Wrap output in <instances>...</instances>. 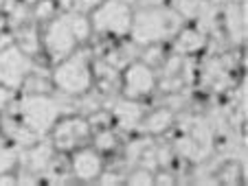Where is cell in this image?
I'll list each match as a JSON object with an SVG mask.
<instances>
[{"instance_id":"1","label":"cell","mask_w":248,"mask_h":186,"mask_svg":"<svg viewBox=\"0 0 248 186\" xmlns=\"http://www.w3.org/2000/svg\"><path fill=\"white\" fill-rule=\"evenodd\" d=\"M183 29V18L173 9L165 7H143L132 15V40L134 44L147 46V44H158L163 40H169L171 35Z\"/></svg>"},{"instance_id":"2","label":"cell","mask_w":248,"mask_h":186,"mask_svg":"<svg viewBox=\"0 0 248 186\" xmlns=\"http://www.w3.org/2000/svg\"><path fill=\"white\" fill-rule=\"evenodd\" d=\"M93 24L88 22L84 14L70 11L60 18H53L46 27V35H44V46L51 59H66L70 53L75 51L77 42L86 40L90 35Z\"/></svg>"},{"instance_id":"3","label":"cell","mask_w":248,"mask_h":186,"mask_svg":"<svg viewBox=\"0 0 248 186\" xmlns=\"http://www.w3.org/2000/svg\"><path fill=\"white\" fill-rule=\"evenodd\" d=\"M60 112H62V105L57 99L48 97V94H27L22 101H18L14 105L11 114L24 127H29L35 136L44 138L57 123Z\"/></svg>"},{"instance_id":"4","label":"cell","mask_w":248,"mask_h":186,"mask_svg":"<svg viewBox=\"0 0 248 186\" xmlns=\"http://www.w3.org/2000/svg\"><path fill=\"white\" fill-rule=\"evenodd\" d=\"M53 84L62 92L77 97L90 90L93 86V66H90V51H73L51 74Z\"/></svg>"},{"instance_id":"5","label":"cell","mask_w":248,"mask_h":186,"mask_svg":"<svg viewBox=\"0 0 248 186\" xmlns=\"http://www.w3.org/2000/svg\"><path fill=\"white\" fill-rule=\"evenodd\" d=\"M183 134L173 140V151L191 162H202L211 156L213 149V129L209 121L200 116H189L180 125Z\"/></svg>"},{"instance_id":"6","label":"cell","mask_w":248,"mask_h":186,"mask_svg":"<svg viewBox=\"0 0 248 186\" xmlns=\"http://www.w3.org/2000/svg\"><path fill=\"white\" fill-rule=\"evenodd\" d=\"M132 9L123 0H103L93 11V29L99 33L127 35L132 29Z\"/></svg>"},{"instance_id":"7","label":"cell","mask_w":248,"mask_h":186,"mask_svg":"<svg viewBox=\"0 0 248 186\" xmlns=\"http://www.w3.org/2000/svg\"><path fill=\"white\" fill-rule=\"evenodd\" d=\"M33 70V61L27 53L9 44L0 51V84L9 90H18L24 84L27 74Z\"/></svg>"},{"instance_id":"8","label":"cell","mask_w":248,"mask_h":186,"mask_svg":"<svg viewBox=\"0 0 248 186\" xmlns=\"http://www.w3.org/2000/svg\"><path fill=\"white\" fill-rule=\"evenodd\" d=\"M90 138V123L86 118H66V121L57 123L53 129V147L60 151H70L84 144Z\"/></svg>"},{"instance_id":"9","label":"cell","mask_w":248,"mask_h":186,"mask_svg":"<svg viewBox=\"0 0 248 186\" xmlns=\"http://www.w3.org/2000/svg\"><path fill=\"white\" fill-rule=\"evenodd\" d=\"M193 61L187 59L185 55H176L173 53L167 59L163 72H160V88L165 92H180L193 81Z\"/></svg>"},{"instance_id":"10","label":"cell","mask_w":248,"mask_h":186,"mask_svg":"<svg viewBox=\"0 0 248 186\" xmlns=\"http://www.w3.org/2000/svg\"><path fill=\"white\" fill-rule=\"evenodd\" d=\"M154 84H156V77L150 66H145L143 61H134V64H130L125 70L123 94H125L127 99H140L152 92Z\"/></svg>"},{"instance_id":"11","label":"cell","mask_w":248,"mask_h":186,"mask_svg":"<svg viewBox=\"0 0 248 186\" xmlns=\"http://www.w3.org/2000/svg\"><path fill=\"white\" fill-rule=\"evenodd\" d=\"M18 162H22L31 173H44L53 162V143L38 140L31 147H24L22 154H18Z\"/></svg>"},{"instance_id":"12","label":"cell","mask_w":248,"mask_h":186,"mask_svg":"<svg viewBox=\"0 0 248 186\" xmlns=\"http://www.w3.org/2000/svg\"><path fill=\"white\" fill-rule=\"evenodd\" d=\"M229 57H211L202 68V86L213 90H224L231 84Z\"/></svg>"},{"instance_id":"13","label":"cell","mask_w":248,"mask_h":186,"mask_svg":"<svg viewBox=\"0 0 248 186\" xmlns=\"http://www.w3.org/2000/svg\"><path fill=\"white\" fill-rule=\"evenodd\" d=\"M73 173L79 180H94L97 175H101V158L94 154L93 149H81L73 156Z\"/></svg>"},{"instance_id":"14","label":"cell","mask_w":248,"mask_h":186,"mask_svg":"<svg viewBox=\"0 0 248 186\" xmlns=\"http://www.w3.org/2000/svg\"><path fill=\"white\" fill-rule=\"evenodd\" d=\"M222 22L229 33V40L233 44L244 42V33H246V24H244V7L239 2H229L222 14Z\"/></svg>"},{"instance_id":"15","label":"cell","mask_w":248,"mask_h":186,"mask_svg":"<svg viewBox=\"0 0 248 186\" xmlns=\"http://www.w3.org/2000/svg\"><path fill=\"white\" fill-rule=\"evenodd\" d=\"M0 127H2L5 136H9V138L14 140L18 147H31L33 143L42 140L40 136L33 134L29 127H24L22 123H20L18 118L14 116V114H7V116H2V123H0Z\"/></svg>"},{"instance_id":"16","label":"cell","mask_w":248,"mask_h":186,"mask_svg":"<svg viewBox=\"0 0 248 186\" xmlns=\"http://www.w3.org/2000/svg\"><path fill=\"white\" fill-rule=\"evenodd\" d=\"M114 118L123 131H132L143 121V105L134 101H119L114 105Z\"/></svg>"},{"instance_id":"17","label":"cell","mask_w":248,"mask_h":186,"mask_svg":"<svg viewBox=\"0 0 248 186\" xmlns=\"http://www.w3.org/2000/svg\"><path fill=\"white\" fill-rule=\"evenodd\" d=\"M206 46V35L198 29H187L178 35V40L173 42V51L176 55H193V53L202 51Z\"/></svg>"},{"instance_id":"18","label":"cell","mask_w":248,"mask_h":186,"mask_svg":"<svg viewBox=\"0 0 248 186\" xmlns=\"http://www.w3.org/2000/svg\"><path fill=\"white\" fill-rule=\"evenodd\" d=\"M171 123H173V112H171V107H160V110H156V112H152L150 116L143 121V125H139V127H143V131H147V134H163V131H167L169 127H171Z\"/></svg>"},{"instance_id":"19","label":"cell","mask_w":248,"mask_h":186,"mask_svg":"<svg viewBox=\"0 0 248 186\" xmlns=\"http://www.w3.org/2000/svg\"><path fill=\"white\" fill-rule=\"evenodd\" d=\"M24 90H27L29 94H46L48 90L53 88V79L48 77V74H44L40 68H35V72H29L27 79H24Z\"/></svg>"},{"instance_id":"20","label":"cell","mask_w":248,"mask_h":186,"mask_svg":"<svg viewBox=\"0 0 248 186\" xmlns=\"http://www.w3.org/2000/svg\"><path fill=\"white\" fill-rule=\"evenodd\" d=\"M16 42H18V48L22 53H27L29 57L33 55V53H38L40 48V42H38V31H35V27H20L18 33H16Z\"/></svg>"},{"instance_id":"21","label":"cell","mask_w":248,"mask_h":186,"mask_svg":"<svg viewBox=\"0 0 248 186\" xmlns=\"http://www.w3.org/2000/svg\"><path fill=\"white\" fill-rule=\"evenodd\" d=\"M97 77H99V86H101V90H112V86H117L119 81V70L112 68L110 64H106V61H99L97 66Z\"/></svg>"},{"instance_id":"22","label":"cell","mask_w":248,"mask_h":186,"mask_svg":"<svg viewBox=\"0 0 248 186\" xmlns=\"http://www.w3.org/2000/svg\"><path fill=\"white\" fill-rule=\"evenodd\" d=\"M132 57H134L132 48H117V51L108 53L103 61H106V64H110L112 68H117V70H123V66H130Z\"/></svg>"},{"instance_id":"23","label":"cell","mask_w":248,"mask_h":186,"mask_svg":"<svg viewBox=\"0 0 248 186\" xmlns=\"http://www.w3.org/2000/svg\"><path fill=\"white\" fill-rule=\"evenodd\" d=\"M204 5V0H173L176 14H180V18H196L200 7Z\"/></svg>"},{"instance_id":"24","label":"cell","mask_w":248,"mask_h":186,"mask_svg":"<svg viewBox=\"0 0 248 186\" xmlns=\"http://www.w3.org/2000/svg\"><path fill=\"white\" fill-rule=\"evenodd\" d=\"M44 173H48V182H51V184H66L70 177V173L64 169V164L57 162L55 158H53V162L48 164V169Z\"/></svg>"},{"instance_id":"25","label":"cell","mask_w":248,"mask_h":186,"mask_svg":"<svg viewBox=\"0 0 248 186\" xmlns=\"http://www.w3.org/2000/svg\"><path fill=\"white\" fill-rule=\"evenodd\" d=\"M18 164V151L0 143V173H9Z\"/></svg>"},{"instance_id":"26","label":"cell","mask_w":248,"mask_h":186,"mask_svg":"<svg viewBox=\"0 0 248 186\" xmlns=\"http://www.w3.org/2000/svg\"><path fill=\"white\" fill-rule=\"evenodd\" d=\"M127 184H134V186H139V184H143V186H150V184H154V177H152V171L150 169H136L134 173H132L130 177H127Z\"/></svg>"},{"instance_id":"27","label":"cell","mask_w":248,"mask_h":186,"mask_svg":"<svg viewBox=\"0 0 248 186\" xmlns=\"http://www.w3.org/2000/svg\"><path fill=\"white\" fill-rule=\"evenodd\" d=\"M94 144H97V149H101V151H110V149L117 147V136H114L112 131H99Z\"/></svg>"},{"instance_id":"28","label":"cell","mask_w":248,"mask_h":186,"mask_svg":"<svg viewBox=\"0 0 248 186\" xmlns=\"http://www.w3.org/2000/svg\"><path fill=\"white\" fill-rule=\"evenodd\" d=\"M9 14H11V22H14L16 27H22L24 20L29 18V7H27V2H20V0H18V2H16V7L9 11Z\"/></svg>"},{"instance_id":"29","label":"cell","mask_w":248,"mask_h":186,"mask_svg":"<svg viewBox=\"0 0 248 186\" xmlns=\"http://www.w3.org/2000/svg\"><path fill=\"white\" fill-rule=\"evenodd\" d=\"M147 51L145 53H140V57H143V64L145 66H156V64H160V61H163V51H160L158 46H152V44H147Z\"/></svg>"},{"instance_id":"30","label":"cell","mask_w":248,"mask_h":186,"mask_svg":"<svg viewBox=\"0 0 248 186\" xmlns=\"http://www.w3.org/2000/svg\"><path fill=\"white\" fill-rule=\"evenodd\" d=\"M33 18L35 20H48L53 18V2L51 0H40L35 9H33Z\"/></svg>"},{"instance_id":"31","label":"cell","mask_w":248,"mask_h":186,"mask_svg":"<svg viewBox=\"0 0 248 186\" xmlns=\"http://www.w3.org/2000/svg\"><path fill=\"white\" fill-rule=\"evenodd\" d=\"M147 143H150V138H140V140H136V143L127 144V160H130V162H136L139 154L143 151V147H145Z\"/></svg>"},{"instance_id":"32","label":"cell","mask_w":248,"mask_h":186,"mask_svg":"<svg viewBox=\"0 0 248 186\" xmlns=\"http://www.w3.org/2000/svg\"><path fill=\"white\" fill-rule=\"evenodd\" d=\"M9 101H11V90L0 84V110H5L9 105Z\"/></svg>"},{"instance_id":"33","label":"cell","mask_w":248,"mask_h":186,"mask_svg":"<svg viewBox=\"0 0 248 186\" xmlns=\"http://www.w3.org/2000/svg\"><path fill=\"white\" fill-rule=\"evenodd\" d=\"M11 44V35H7L5 33V20L0 18V51L2 48H7Z\"/></svg>"},{"instance_id":"34","label":"cell","mask_w":248,"mask_h":186,"mask_svg":"<svg viewBox=\"0 0 248 186\" xmlns=\"http://www.w3.org/2000/svg\"><path fill=\"white\" fill-rule=\"evenodd\" d=\"M101 184H121L123 177H119L117 173H106V175H101Z\"/></svg>"},{"instance_id":"35","label":"cell","mask_w":248,"mask_h":186,"mask_svg":"<svg viewBox=\"0 0 248 186\" xmlns=\"http://www.w3.org/2000/svg\"><path fill=\"white\" fill-rule=\"evenodd\" d=\"M14 184H18L16 177H9L7 173H0V186H14Z\"/></svg>"},{"instance_id":"36","label":"cell","mask_w":248,"mask_h":186,"mask_svg":"<svg viewBox=\"0 0 248 186\" xmlns=\"http://www.w3.org/2000/svg\"><path fill=\"white\" fill-rule=\"evenodd\" d=\"M156 182H158V184H173V177H169L167 173H160V175L156 177Z\"/></svg>"},{"instance_id":"37","label":"cell","mask_w":248,"mask_h":186,"mask_svg":"<svg viewBox=\"0 0 248 186\" xmlns=\"http://www.w3.org/2000/svg\"><path fill=\"white\" fill-rule=\"evenodd\" d=\"M211 2H224V0H211Z\"/></svg>"}]
</instances>
